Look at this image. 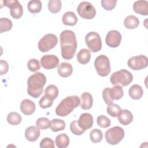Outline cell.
I'll list each match as a JSON object with an SVG mask.
<instances>
[{"mask_svg":"<svg viewBox=\"0 0 148 148\" xmlns=\"http://www.w3.org/2000/svg\"><path fill=\"white\" fill-rule=\"evenodd\" d=\"M60 45L61 56L65 60L72 59L77 48V41L75 34L71 30L66 29L60 34Z\"/></svg>","mask_w":148,"mask_h":148,"instance_id":"cell-1","label":"cell"},{"mask_svg":"<svg viewBox=\"0 0 148 148\" xmlns=\"http://www.w3.org/2000/svg\"><path fill=\"white\" fill-rule=\"evenodd\" d=\"M46 83V77L43 73L36 72L31 75L27 81L28 94L35 98L39 97L43 93Z\"/></svg>","mask_w":148,"mask_h":148,"instance_id":"cell-2","label":"cell"},{"mask_svg":"<svg viewBox=\"0 0 148 148\" xmlns=\"http://www.w3.org/2000/svg\"><path fill=\"white\" fill-rule=\"evenodd\" d=\"M80 103V99L77 95L68 96L63 99L56 109L57 116L64 117L71 113Z\"/></svg>","mask_w":148,"mask_h":148,"instance_id":"cell-3","label":"cell"},{"mask_svg":"<svg viewBox=\"0 0 148 148\" xmlns=\"http://www.w3.org/2000/svg\"><path fill=\"white\" fill-rule=\"evenodd\" d=\"M133 80L132 73L124 69H120L113 72L110 78V82L113 85H121L127 86L129 85Z\"/></svg>","mask_w":148,"mask_h":148,"instance_id":"cell-4","label":"cell"},{"mask_svg":"<svg viewBox=\"0 0 148 148\" xmlns=\"http://www.w3.org/2000/svg\"><path fill=\"white\" fill-rule=\"evenodd\" d=\"M94 66L97 73L102 77H105L110 73V65L108 57L105 55H99L96 57Z\"/></svg>","mask_w":148,"mask_h":148,"instance_id":"cell-5","label":"cell"},{"mask_svg":"<svg viewBox=\"0 0 148 148\" xmlns=\"http://www.w3.org/2000/svg\"><path fill=\"white\" fill-rule=\"evenodd\" d=\"M106 141L110 145H116L123 140L124 137V130L119 126L108 129L105 134Z\"/></svg>","mask_w":148,"mask_h":148,"instance_id":"cell-6","label":"cell"},{"mask_svg":"<svg viewBox=\"0 0 148 148\" xmlns=\"http://www.w3.org/2000/svg\"><path fill=\"white\" fill-rule=\"evenodd\" d=\"M58 43L57 37L52 34H48L43 36L38 42V49L43 52H47L54 48Z\"/></svg>","mask_w":148,"mask_h":148,"instance_id":"cell-7","label":"cell"},{"mask_svg":"<svg viewBox=\"0 0 148 148\" xmlns=\"http://www.w3.org/2000/svg\"><path fill=\"white\" fill-rule=\"evenodd\" d=\"M85 42L87 47L92 52H98L102 48L101 39L97 32H88L85 37Z\"/></svg>","mask_w":148,"mask_h":148,"instance_id":"cell-8","label":"cell"},{"mask_svg":"<svg viewBox=\"0 0 148 148\" xmlns=\"http://www.w3.org/2000/svg\"><path fill=\"white\" fill-rule=\"evenodd\" d=\"M77 12L84 19H92L96 15V10L89 2L83 1L79 3L77 8Z\"/></svg>","mask_w":148,"mask_h":148,"instance_id":"cell-9","label":"cell"},{"mask_svg":"<svg viewBox=\"0 0 148 148\" xmlns=\"http://www.w3.org/2000/svg\"><path fill=\"white\" fill-rule=\"evenodd\" d=\"M128 67L134 71L144 69L148 65L147 57L144 55H139L130 58L127 61Z\"/></svg>","mask_w":148,"mask_h":148,"instance_id":"cell-10","label":"cell"},{"mask_svg":"<svg viewBox=\"0 0 148 148\" xmlns=\"http://www.w3.org/2000/svg\"><path fill=\"white\" fill-rule=\"evenodd\" d=\"M4 5L10 9L11 16L15 18H20L23 14V9L20 3L17 0L4 1Z\"/></svg>","mask_w":148,"mask_h":148,"instance_id":"cell-11","label":"cell"},{"mask_svg":"<svg viewBox=\"0 0 148 148\" xmlns=\"http://www.w3.org/2000/svg\"><path fill=\"white\" fill-rule=\"evenodd\" d=\"M121 35L116 30H111L109 31L106 36L105 42L110 47H117L121 41Z\"/></svg>","mask_w":148,"mask_h":148,"instance_id":"cell-12","label":"cell"},{"mask_svg":"<svg viewBox=\"0 0 148 148\" xmlns=\"http://www.w3.org/2000/svg\"><path fill=\"white\" fill-rule=\"evenodd\" d=\"M59 64L58 58L53 54L45 55L40 59L42 66L46 69H51L55 68Z\"/></svg>","mask_w":148,"mask_h":148,"instance_id":"cell-13","label":"cell"},{"mask_svg":"<svg viewBox=\"0 0 148 148\" xmlns=\"http://www.w3.org/2000/svg\"><path fill=\"white\" fill-rule=\"evenodd\" d=\"M79 126L84 131L91 128L93 125V118L91 114L88 113H82L77 120Z\"/></svg>","mask_w":148,"mask_h":148,"instance_id":"cell-14","label":"cell"},{"mask_svg":"<svg viewBox=\"0 0 148 148\" xmlns=\"http://www.w3.org/2000/svg\"><path fill=\"white\" fill-rule=\"evenodd\" d=\"M21 112L25 115H31L35 111V104L32 101L25 99L21 101L20 104Z\"/></svg>","mask_w":148,"mask_h":148,"instance_id":"cell-15","label":"cell"},{"mask_svg":"<svg viewBox=\"0 0 148 148\" xmlns=\"http://www.w3.org/2000/svg\"><path fill=\"white\" fill-rule=\"evenodd\" d=\"M133 9L138 14L143 16L148 14V2L147 1L140 0L135 1L133 4Z\"/></svg>","mask_w":148,"mask_h":148,"instance_id":"cell-16","label":"cell"},{"mask_svg":"<svg viewBox=\"0 0 148 148\" xmlns=\"http://www.w3.org/2000/svg\"><path fill=\"white\" fill-rule=\"evenodd\" d=\"M40 134V130L37 126H29L25 130V136L27 140L35 142L39 137Z\"/></svg>","mask_w":148,"mask_h":148,"instance_id":"cell-17","label":"cell"},{"mask_svg":"<svg viewBox=\"0 0 148 148\" xmlns=\"http://www.w3.org/2000/svg\"><path fill=\"white\" fill-rule=\"evenodd\" d=\"M117 117L119 123L124 125H128L133 120V115L132 113L127 109L121 110Z\"/></svg>","mask_w":148,"mask_h":148,"instance_id":"cell-18","label":"cell"},{"mask_svg":"<svg viewBox=\"0 0 148 148\" xmlns=\"http://www.w3.org/2000/svg\"><path fill=\"white\" fill-rule=\"evenodd\" d=\"M58 75L62 77H66L71 76L73 72V68L71 64L64 62L60 64L57 69Z\"/></svg>","mask_w":148,"mask_h":148,"instance_id":"cell-19","label":"cell"},{"mask_svg":"<svg viewBox=\"0 0 148 148\" xmlns=\"http://www.w3.org/2000/svg\"><path fill=\"white\" fill-rule=\"evenodd\" d=\"M81 108L84 110H88L91 108L93 104V99L91 94L87 92H83L81 95Z\"/></svg>","mask_w":148,"mask_h":148,"instance_id":"cell-20","label":"cell"},{"mask_svg":"<svg viewBox=\"0 0 148 148\" xmlns=\"http://www.w3.org/2000/svg\"><path fill=\"white\" fill-rule=\"evenodd\" d=\"M62 21L64 25L68 26H73L77 22V17L73 12H66L62 17Z\"/></svg>","mask_w":148,"mask_h":148,"instance_id":"cell-21","label":"cell"},{"mask_svg":"<svg viewBox=\"0 0 148 148\" xmlns=\"http://www.w3.org/2000/svg\"><path fill=\"white\" fill-rule=\"evenodd\" d=\"M128 94L132 99L138 100L142 98L143 94V91L140 86L138 84H134L130 88Z\"/></svg>","mask_w":148,"mask_h":148,"instance_id":"cell-22","label":"cell"},{"mask_svg":"<svg viewBox=\"0 0 148 148\" xmlns=\"http://www.w3.org/2000/svg\"><path fill=\"white\" fill-rule=\"evenodd\" d=\"M77 60L78 62L81 64H87L91 58V53L89 50L87 49H82L77 54L76 56Z\"/></svg>","mask_w":148,"mask_h":148,"instance_id":"cell-23","label":"cell"},{"mask_svg":"<svg viewBox=\"0 0 148 148\" xmlns=\"http://www.w3.org/2000/svg\"><path fill=\"white\" fill-rule=\"evenodd\" d=\"M139 24V20L136 16L130 15L125 17L124 20V25L127 29H133L138 27Z\"/></svg>","mask_w":148,"mask_h":148,"instance_id":"cell-24","label":"cell"},{"mask_svg":"<svg viewBox=\"0 0 148 148\" xmlns=\"http://www.w3.org/2000/svg\"><path fill=\"white\" fill-rule=\"evenodd\" d=\"M109 96L110 98L113 100H118L121 99L124 95V92L122 88V86L116 85L112 88H109Z\"/></svg>","mask_w":148,"mask_h":148,"instance_id":"cell-25","label":"cell"},{"mask_svg":"<svg viewBox=\"0 0 148 148\" xmlns=\"http://www.w3.org/2000/svg\"><path fill=\"white\" fill-rule=\"evenodd\" d=\"M69 144V138L65 134L58 135L56 138V145L58 148H65Z\"/></svg>","mask_w":148,"mask_h":148,"instance_id":"cell-26","label":"cell"},{"mask_svg":"<svg viewBox=\"0 0 148 148\" xmlns=\"http://www.w3.org/2000/svg\"><path fill=\"white\" fill-rule=\"evenodd\" d=\"M66 124L64 120L54 119H53L50 124V129L54 132H58L60 131L64 130L65 128Z\"/></svg>","mask_w":148,"mask_h":148,"instance_id":"cell-27","label":"cell"},{"mask_svg":"<svg viewBox=\"0 0 148 148\" xmlns=\"http://www.w3.org/2000/svg\"><path fill=\"white\" fill-rule=\"evenodd\" d=\"M27 8L31 13H39L42 9V2L39 0L30 1L27 5Z\"/></svg>","mask_w":148,"mask_h":148,"instance_id":"cell-28","label":"cell"},{"mask_svg":"<svg viewBox=\"0 0 148 148\" xmlns=\"http://www.w3.org/2000/svg\"><path fill=\"white\" fill-rule=\"evenodd\" d=\"M45 95L54 101L58 95V89L57 87L54 84L48 86L45 90Z\"/></svg>","mask_w":148,"mask_h":148,"instance_id":"cell-29","label":"cell"},{"mask_svg":"<svg viewBox=\"0 0 148 148\" xmlns=\"http://www.w3.org/2000/svg\"><path fill=\"white\" fill-rule=\"evenodd\" d=\"M22 120L21 116L17 112H10L7 116V121L10 125H16L19 124Z\"/></svg>","mask_w":148,"mask_h":148,"instance_id":"cell-30","label":"cell"},{"mask_svg":"<svg viewBox=\"0 0 148 148\" xmlns=\"http://www.w3.org/2000/svg\"><path fill=\"white\" fill-rule=\"evenodd\" d=\"M62 7V3L60 0H50L48 2V9L52 13L59 12Z\"/></svg>","mask_w":148,"mask_h":148,"instance_id":"cell-31","label":"cell"},{"mask_svg":"<svg viewBox=\"0 0 148 148\" xmlns=\"http://www.w3.org/2000/svg\"><path fill=\"white\" fill-rule=\"evenodd\" d=\"M90 138L92 143H99L103 138V134L99 129L94 128L90 131Z\"/></svg>","mask_w":148,"mask_h":148,"instance_id":"cell-32","label":"cell"},{"mask_svg":"<svg viewBox=\"0 0 148 148\" xmlns=\"http://www.w3.org/2000/svg\"><path fill=\"white\" fill-rule=\"evenodd\" d=\"M12 28V22L8 18L2 17L0 18V33L8 31Z\"/></svg>","mask_w":148,"mask_h":148,"instance_id":"cell-33","label":"cell"},{"mask_svg":"<svg viewBox=\"0 0 148 148\" xmlns=\"http://www.w3.org/2000/svg\"><path fill=\"white\" fill-rule=\"evenodd\" d=\"M121 110V108L117 104L112 103L111 105H108L106 109L107 113L112 117H117L119 113Z\"/></svg>","mask_w":148,"mask_h":148,"instance_id":"cell-34","label":"cell"},{"mask_svg":"<svg viewBox=\"0 0 148 148\" xmlns=\"http://www.w3.org/2000/svg\"><path fill=\"white\" fill-rule=\"evenodd\" d=\"M51 122L46 117H40L37 119L36 121V126L41 130H46L50 127Z\"/></svg>","mask_w":148,"mask_h":148,"instance_id":"cell-35","label":"cell"},{"mask_svg":"<svg viewBox=\"0 0 148 148\" xmlns=\"http://www.w3.org/2000/svg\"><path fill=\"white\" fill-rule=\"evenodd\" d=\"M97 122L98 125L101 128H108L110 125V120L104 115L99 116L97 117Z\"/></svg>","mask_w":148,"mask_h":148,"instance_id":"cell-36","label":"cell"},{"mask_svg":"<svg viewBox=\"0 0 148 148\" xmlns=\"http://www.w3.org/2000/svg\"><path fill=\"white\" fill-rule=\"evenodd\" d=\"M70 130L71 132L76 135H81L85 132L84 130L79 126L77 120H74L71 123Z\"/></svg>","mask_w":148,"mask_h":148,"instance_id":"cell-37","label":"cell"},{"mask_svg":"<svg viewBox=\"0 0 148 148\" xmlns=\"http://www.w3.org/2000/svg\"><path fill=\"white\" fill-rule=\"evenodd\" d=\"M27 67L30 71L36 72L40 69V65L38 60L35 58H32L28 61L27 63Z\"/></svg>","mask_w":148,"mask_h":148,"instance_id":"cell-38","label":"cell"},{"mask_svg":"<svg viewBox=\"0 0 148 148\" xmlns=\"http://www.w3.org/2000/svg\"><path fill=\"white\" fill-rule=\"evenodd\" d=\"M53 103V100L47 97L46 95H44L39 100V103L40 108L43 109H46L50 108Z\"/></svg>","mask_w":148,"mask_h":148,"instance_id":"cell-39","label":"cell"},{"mask_svg":"<svg viewBox=\"0 0 148 148\" xmlns=\"http://www.w3.org/2000/svg\"><path fill=\"white\" fill-rule=\"evenodd\" d=\"M101 5L103 9L106 10H112L116 6V0H102L101 1Z\"/></svg>","mask_w":148,"mask_h":148,"instance_id":"cell-40","label":"cell"},{"mask_svg":"<svg viewBox=\"0 0 148 148\" xmlns=\"http://www.w3.org/2000/svg\"><path fill=\"white\" fill-rule=\"evenodd\" d=\"M41 148H54V141L49 138H44L40 142Z\"/></svg>","mask_w":148,"mask_h":148,"instance_id":"cell-41","label":"cell"},{"mask_svg":"<svg viewBox=\"0 0 148 148\" xmlns=\"http://www.w3.org/2000/svg\"><path fill=\"white\" fill-rule=\"evenodd\" d=\"M109 87L105 88L103 89V91H102V98L103 99V101L105 102V103L108 105H111L113 103V101L110 98L109 96Z\"/></svg>","mask_w":148,"mask_h":148,"instance_id":"cell-42","label":"cell"},{"mask_svg":"<svg viewBox=\"0 0 148 148\" xmlns=\"http://www.w3.org/2000/svg\"><path fill=\"white\" fill-rule=\"evenodd\" d=\"M0 65H1V75H3L6 74L9 69V65L8 63L3 60L0 61Z\"/></svg>","mask_w":148,"mask_h":148,"instance_id":"cell-43","label":"cell"}]
</instances>
